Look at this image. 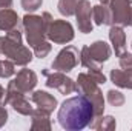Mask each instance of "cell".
Masks as SVG:
<instances>
[{"instance_id":"6da1fadb","label":"cell","mask_w":132,"mask_h":131,"mask_svg":"<svg viewBox=\"0 0 132 131\" xmlns=\"http://www.w3.org/2000/svg\"><path fill=\"white\" fill-rule=\"evenodd\" d=\"M59 123L68 131H80L91 125L95 119L94 105L83 94L66 99L59 108Z\"/></svg>"},{"instance_id":"7a4b0ae2","label":"cell","mask_w":132,"mask_h":131,"mask_svg":"<svg viewBox=\"0 0 132 131\" xmlns=\"http://www.w3.org/2000/svg\"><path fill=\"white\" fill-rule=\"evenodd\" d=\"M0 54L8 57L14 65L26 66L32 60V51L22 45V31L20 26L6 33L5 37H0Z\"/></svg>"},{"instance_id":"3957f363","label":"cell","mask_w":132,"mask_h":131,"mask_svg":"<svg viewBox=\"0 0 132 131\" xmlns=\"http://www.w3.org/2000/svg\"><path fill=\"white\" fill-rule=\"evenodd\" d=\"M52 22V17L49 12H43L42 16H35L28 12L23 19H22V26L26 34V40L28 45L34 48L35 45H38L40 42L46 40V33H48V26Z\"/></svg>"},{"instance_id":"277c9868","label":"cell","mask_w":132,"mask_h":131,"mask_svg":"<svg viewBox=\"0 0 132 131\" xmlns=\"http://www.w3.org/2000/svg\"><path fill=\"white\" fill-rule=\"evenodd\" d=\"M77 93L86 96L94 105V113L95 117H98L104 111V97L103 93L100 91L98 83L88 74V72H80L77 77Z\"/></svg>"},{"instance_id":"5b68a950","label":"cell","mask_w":132,"mask_h":131,"mask_svg":"<svg viewBox=\"0 0 132 131\" xmlns=\"http://www.w3.org/2000/svg\"><path fill=\"white\" fill-rule=\"evenodd\" d=\"M43 76H46V86L48 88H55L59 90L62 94H72L77 93V82H74L71 77H66L63 72L60 71H49V69H43L42 71Z\"/></svg>"},{"instance_id":"8992f818","label":"cell","mask_w":132,"mask_h":131,"mask_svg":"<svg viewBox=\"0 0 132 131\" xmlns=\"http://www.w3.org/2000/svg\"><path fill=\"white\" fill-rule=\"evenodd\" d=\"M74 28L69 22L66 20H54L49 23L48 26V33L46 37L54 42V43H59V45H65L69 43L71 40H74Z\"/></svg>"},{"instance_id":"52a82bcc","label":"cell","mask_w":132,"mask_h":131,"mask_svg":"<svg viewBox=\"0 0 132 131\" xmlns=\"http://www.w3.org/2000/svg\"><path fill=\"white\" fill-rule=\"evenodd\" d=\"M6 103H9L12 106L14 111H17L22 116H31L34 111V106L31 102L26 99V94H23L22 91H19L12 82L8 83L6 88Z\"/></svg>"},{"instance_id":"ba28073f","label":"cell","mask_w":132,"mask_h":131,"mask_svg":"<svg viewBox=\"0 0 132 131\" xmlns=\"http://www.w3.org/2000/svg\"><path fill=\"white\" fill-rule=\"evenodd\" d=\"M78 62H80L78 49L75 46L69 45V46L63 48L57 54V57L52 62V69L54 71H60V72H69V71H72L75 66L78 65Z\"/></svg>"},{"instance_id":"9c48e42d","label":"cell","mask_w":132,"mask_h":131,"mask_svg":"<svg viewBox=\"0 0 132 131\" xmlns=\"http://www.w3.org/2000/svg\"><path fill=\"white\" fill-rule=\"evenodd\" d=\"M74 16L77 17V25H78L80 33H92V28H94L92 26V6L89 0H78Z\"/></svg>"},{"instance_id":"30bf717a","label":"cell","mask_w":132,"mask_h":131,"mask_svg":"<svg viewBox=\"0 0 132 131\" xmlns=\"http://www.w3.org/2000/svg\"><path fill=\"white\" fill-rule=\"evenodd\" d=\"M109 9L112 14V25L128 26L132 9V0H111Z\"/></svg>"},{"instance_id":"8fae6325","label":"cell","mask_w":132,"mask_h":131,"mask_svg":"<svg viewBox=\"0 0 132 131\" xmlns=\"http://www.w3.org/2000/svg\"><path fill=\"white\" fill-rule=\"evenodd\" d=\"M11 82L14 83V86L19 91H22L23 94H28V93H32L35 85H37V74L32 69L23 68L22 71L17 72L15 79H12Z\"/></svg>"},{"instance_id":"7c38bea8","label":"cell","mask_w":132,"mask_h":131,"mask_svg":"<svg viewBox=\"0 0 132 131\" xmlns=\"http://www.w3.org/2000/svg\"><path fill=\"white\" fill-rule=\"evenodd\" d=\"M86 51H88L89 59H91L94 63H97L98 66H101L109 57H111V48H109V45H108L106 42H103V40L94 42L91 46L86 45Z\"/></svg>"},{"instance_id":"4fadbf2b","label":"cell","mask_w":132,"mask_h":131,"mask_svg":"<svg viewBox=\"0 0 132 131\" xmlns=\"http://www.w3.org/2000/svg\"><path fill=\"white\" fill-rule=\"evenodd\" d=\"M109 40L114 46V51H115V56H121L125 51H126V33L123 30V26L120 25H111V30H109Z\"/></svg>"},{"instance_id":"5bb4252c","label":"cell","mask_w":132,"mask_h":131,"mask_svg":"<svg viewBox=\"0 0 132 131\" xmlns=\"http://www.w3.org/2000/svg\"><path fill=\"white\" fill-rule=\"evenodd\" d=\"M32 102L37 105V108L46 111V113H52L55 108H57V99L54 97L52 94L46 93V91H34L32 93Z\"/></svg>"},{"instance_id":"9a60e30c","label":"cell","mask_w":132,"mask_h":131,"mask_svg":"<svg viewBox=\"0 0 132 131\" xmlns=\"http://www.w3.org/2000/svg\"><path fill=\"white\" fill-rule=\"evenodd\" d=\"M19 26H20V19L14 9H11V8L0 9V31L9 33Z\"/></svg>"},{"instance_id":"2e32d148","label":"cell","mask_w":132,"mask_h":131,"mask_svg":"<svg viewBox=\"0 0 132 131\" xmlns=\"http://www.w3.org/2000/svg\"><path fill=\"white\" fill-rule=\"evenodd\" d=\"M111 82L118 88L132 90V69H111Z\"/></svg>"},{"instance_id":"e0dca14e","label":"cell","mask_w":132,"mask_h":131,"mask_svg":"<svg viewBox=\"0 0 132 131\" xmlns=\"http://www.w3.org/2000/svg\"><path fill=\"white\" fill-rule=\"evenodd\" d=\"M52 128V123H51V119H49V113L37 108L34 110L32 114H31V130H46L49 131Z\"/></svg>"},{"instance_id":"ac0fdd59","label":"cell","mask_w":132,"mask_h":131,"mask_svg":"<svg viewBox=\"0 0 132 131\" xmlns=\"http://www.w3.org/2000/svg\"><path fill=\"white\" fill-rule=\"evenodd\" d=\"M92 20L95 25H112V14L108 5H95L92 6Z\"/></svg>"},{"instance_id":"d6986e66","label":"cell","mask_w":132,"mask_h":131,"mask_svg":"<svg viewBox=\"0 0 132 131\" xmlns=\"http://www.w3.org/2000/svg\"><path fill=\"white\" fill-rule=\"evenodd\" d=\"M89 127L92 130H98V131H112L117 128V122L112 116H103L101 114L91 122Z\"/></svg>"},{"instance_id":"ffe728a7","label":"cell","mask_w":132,"mask_h":131,"mask_svg":"<svg viewBox=\"0 0 132 131\" xmlns=\"http://www.w3.org/2000/svg\"><path fill=\"white\" fill-rule=\"evenodd\" d=\"M77 3L78 0H60L57 8H59V12L65 17H71L75 14V8H77Z\"/></svg>"},{"instance_id":"44dd1931","label":"cell","mask_w":132,"mask_h":131,"mask_svg":"<svg viewBox=\"0 0 132 131\" xmlns=\"http://www.w3.org/2000/svg\"><path fill=\"white\" fill-rule=\"evenodd\" d=\"M14 74H15V65H14V62H11L9 59L0 60V77L9 79Z\"/></svg>"},{"instance_id":"7402d4cb","label":"cell","mask_w":132,"mask_h":131,"mask_svg":"<svg viewBox=\"0 0 132 131\" xmlns=\"http://www.w3.org/2000/svg\"><path fill=\"white\" fill-rule=\"evenodd\" d=\"M108 102L112 105V106H123L126 99H125V94H121L120 91L117 90H109L108 91Z\"/></svg>"},{"instance_id":"603a6c76","label":"cell","mask_w":132,"mask_h":131,"mask_svg":"<svg viewBox=\"0 0 132 131\" xmlns=\"http://www.w3.org/2000/svg\"><path fill=\"white\" fill-rule=\"evenodd\" d=\"M51 49H52V46H51V43H49V42H46V40L40 42L38 45H35V46L32 48L35 57H38V59H45V57L51 53Z\"/></svg>"},{"instance_id":"cb8c5ba5","label":"cell","mask_w":132,"mask_h":131,"mask_svg":"<svg viewBox=\"0 0 132 131\" xmlns=\"http://www.w3.org/2000/svg\"><path fill=\"white\" fill-rule=\"evenodd\" d=\"M42 3H43V0H22V8L26 12L32 14L34 11H37L42 6Z\"/></svg>"},{"instance_id":"d4e9b609","label":"cell","mask_w":132,"mask_h":131,"mask_svg":"<svg viewBox=\"0 0 132 131\" xmlns=\"http://www.w3.org/2000/svg\"><path fill=\"white\" fill-rule=\"evenodd\" d=\"M118 57H120V66H121V69H132V53L125 51Z\"/></svg>"},{"instance_id":"484cf974","label":"cell","mask_w":132,"mask_h":131,"mask_svg":"<svg viewBox=\"0 0 132 131\" xmlns=\"http://www.w3.org/2000/svg\"><path fill=\"white\" fill-rule=\"evenodd\" d=\"M88 74H89V76H91L97 83H98V85H100V83H106V76H104L100 69H89V72H88Z\"/></svg>"},{"instance_id":"4316f807","label":"cell","mask_w":132,"mask_h":131,"mask_svg":"<svg viewBox=\"0 0 132 131\" xmlns=\"http://www.w3.org/2000/svg\"><path fill=\"white\" fill-rule=\"evenodd\" d=\"M6 122H8V110L5 108V105H0V128L5 127Z\"/></svg>"},{"instance_id":"83f0119b","label":"cell","mask_w":132,"mask_h":131,"mask_svg":"<svg viewBox=\"0 0 132 131\" xmlns=\"http://www.w3.org/2000/svg\"><path fill=\"white\" fill-rule=\"evenodd\" d=\"M0 105H6V91L0 85Z\"/></svg>"},{"instance_id":"f1b7e54d","label":"cell","mask_w":132,"mask_h":131,"mask_svg":"<svg viewBox=\"0 0 132 131\" xmlns=\"http://www.w3.org/2000/svg\"><path fill=\"white\" fill-rule=\"evenodd\" d=\"M12 6V0H0V9H6Z\"/></svg>"},{"instance_id":"f546056e","label":"cell","mask_w":132,"mask_h":131,"mask_svg":"<svg viewBox=\"0 0 132 131\" xmlns=\"http://www.w3.org/2000/svg\"><path fill=\"white\" fill-rule=\"evenodd\" d=\"M128 26H132V9H131V16H129V22H128Z\"/></svg>"},{"instance_id":"4dcf8cb0","label":"cell","mask_w":132,"mask_h":131,"mask_svg":"<svg viewBox=\"0 0 132 131\" xmlns=\"http://www.w3.org/2000/svg\"><path fill=\"white\" fill-rule=\"evenodd\" d=\"M109 2H111V0H100L101 5H109Z\"/></svg>"}]
</instances>
